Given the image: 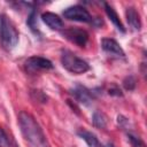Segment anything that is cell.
Returning <instances> with one entry per match:
<instances>
[{
	"mask_svg": "<svg viewBox=\"0 0 147 147\" xmlns=\"http://www.w3.org/2000/svg\"><path fill=\"white\" fill-rule=\"evenodd\" d=\"M18 125L25 142L30 147H48L42 129L31 114L21 111L18 114Z\"/></svg>",
	"mask_w": 147,
	"mask_h": 147,
	"instance_id": "obj_1",
	"label": "cell"
},
{
	"mask_svg": "<svg viewBox=\"0 0 147 147\" xmlns=\"http://www.w3.org/2000/svg\"><path fill=\"white\" fill-rule=\"evenodd\" d=\"M18 42V31L10 20L9 16L6 14L0 15V44L1 46L10 51L13 49Z\"/></svg>",
	"mask_w": 147,
	"mask_h": 147,
	"instance_id": "obj_2",
	"label": "cell"
},
{
	"mask_svg": "<svg viewBox=\"0 0 147 147\" xmlns=\"http://www.w3.org/2000/svg\"><path fill=\"white\" fill-rule=\"evenodd\" d=\"M62 67L68 70L71 74L75 75H82L85 74L86 71L90 70V65L86 61H84L83 59L78 57L75 53H72L71 51L68 49H62L61 51V56H60Z\"/></svg>",
	"mask_w": 147,
	"mask_h": 147,
	"instance_id": "obj_3",
	"label": "cell"
},
{
	"mask_svg": "<svg viewBox=\"0 0 147 147\" xmlns=\"http://www.w3.org/2000/svg\"><path fill=\"white\" fill-rule=\"evenodd\" d=\"M63 16L69 21H77V22H85V23H90L93 20L91 14L87 11V9H85L79 5L71 6L64 9Z\"/></svg>",
	"mask_w": 147,
	"mask_h": 147,
	"instance_id": "obj_4",
	"label": "cell"
},
{
	"mask_svg": "<svg viewBox=\"0 0 147 147\" xmlns=\"http://www.w3.org/2000/svg\"><path fill=\"white\" fill-rule=\"evenodd\" d=\"M61 33L65 39H68L69 41L79 47H84L88 40V33L79 28H68L61 30Z\"/></svg>",
	"mask_w": 147,
	"mask_h": 147,
	"instance_id": "obj_5",
	"label": "cell"
},
{
	"mask_svg": "<svg viewBox=\"0 0 147 147\" xmlns=\"http://www.w3.org/2000/svg\"><path fill=\"white\" fill-rule=\"evenodd\" d=\"M53 68V63L42 56H31L25 61V69L29 72H38L40 70H49Z\"/></svg>",
	"mask_w": 147,
	"mask_h": 147,
	"instance_id": "obj_6",
	"label": "cell"
},
{
	"mask_svg": "<svg viewBox=\"0 0 147 147\" xmlns=\"http://www.w3.org/2000/svg\"><path fill=\"white\" fill-rule=\"evenodd\" d=\"M70 93L75 98V100L77 102H79V103H83V105L87 106V105H90L93 101L92 92L90 90H87L86 87L82 86V85L75 86L72 90H70Z\"/></svg>",
	"mask_w": 147,
	"mask_h": 147,
	"instance_id": "obj_7",
	"label": "cell"
},
{
	"mask_svg": "<svg viewBox=\"0 0 147 147\" xmlns=\"http://www.w3.org/2000/svg\"><path fill=\"white\" fill-rule=\"evenodd\" d=\"M101 48L107 53V54H110V55H114V56H124V51L122 49V47L119 46V44L115 40V39H111V38H103L101 40Z\"/></svg>",
	"mask_w": 147,
	"mask_h": 147,
	"instance_id": "obj_8",
	"label": "cell"
},
{
	"mask_svg": "<svg viewBox=\"0 0 147 147\" xmlns=\"http://www.w3.org/2000/svg\"><path fill=\"white\" fill-rule=\"evenodd\" d=\"M41 18H42V22L52 30H63V21L61 20V17L54 13H51V11H46L41 15Z\"/></svg>",
	"mask_w": 147,
	"mask_h": 147,
	"instance_id": "obj_9",
	"label": "cell"
},
{
	"mask_svg": "<svg viewBox=\"0 0 147 147\" xmlns=\"http://www.w3.org/2000/svg\"><path fill=\"white\" fill-rule=\"evenodd\" d=\"M125 15H126V21H127L129 25L132 28V30L139 31L141 29V22H140V16H139L138 11L136 10V8L127 7Z\"/></svg>",
	"mask_w": 147,
	"mask_h": 147,
	"instance_id": "obj_10",
	"label": "cell"
},
{
	"mask_svg": "<svg viewBox=\"0 0 147 147\" xmlns=\"http://www.w3.org/2000/svg\"><path fill=\"white\" fill-rule=\"evenodd\" d=\"M103 5H105V10H106V13H107L108 17L110 18V21L113 22V24L117 28V30H118V31H121V32L125 33V28H124V25L122 24V22H121V20H119V17H118V15H117V13L114 10V8H113L110 5L106 3V2H105Z\"/></svg>",
	"mask_w": 147,
	"mask_h": 147,
	"instance_id": "obj_11",
	"label": "cell"
},
{
	"mask_svg": "<svg viewBox=\"0 0 147 147\" xmlns=\"http://www.w3.org/2000/svg\"><path fill=\"white\" fill-rule=\"evenodd\" d=\"M77 134L87 144L88 147H100V142L96 138V136L87 130H84V129H80L77 131Z\"/></svg>",
	"mask_w": 147,
	"mask_h": 147,
	"instance_id": "obj_12",
	"label": "cell"
},
{
	"mask_svg": "<svg viewBox=\"0 0 147 147\" xmlns=\"http://www.w3.org/2000/svg\"><path fill=\"white\" fill-rule=\"evenodd\" d=\"M92 122H93V125L95 127H98V129H105L107 126V116L102 111L96 110L92 115Z\"/></svg>",
	"mask_w": 147,
	"mask_h": 147,
	"instance_id": "obj_13",
	"label": "cell"
},
{
	"mask_svg": "<svg viewBox=\"0 0 147 147\" xmlns=\"http://www.w3.org/2000/svg\"><path fill=\"white\" fill-rule=\"evenodd\" d=\"M36 18H37V11L34 9H32V11L30 13L28 20H26V24L29 25V28L34 32L38 33V29H37V24H36Z\"/></svg>",
	"mask_w": 147,
	"mask_h": 147,
	"instance_id": "obj_14",
	"label": "cell"
},
{
	"mask_svg": "<svg viewBox=\"0 0 147 147\" xmlns=\"http://www.w3.org/2000/svg\"><path fill=\"white\" fill-rule=\"evenodd\" d=\"M127 139L132 147H145V142L133 133H127Z\"/></svg>",
	"mask_w": 147,
	"mask_h": 147,
	"instance_id": "obj_15",
	"label": "cell"
},
{
	"mask_svg": "<svg viewBox=\"0 0 147 147\" xmlns=\"http://www.w3.org/2000/svg\"><path fill=\"white\" fill-rule=\"evenodd\" d=\"M123 85L125 87V90L127 91H132L136 87V78L133 76H127L124 80H123Z\"/></svg>",
	"mask_w": 147,
	"mask_h": 147,
	"instance_id": "obj_16",
	"label": "cell"
},
{
	"mask_svg": "<svg viewBox=\"0 0 147 147\" xmlns=\"http://www.w3.org/2000/svg\"><path fill=\"white\" fill-rule=\"evenodd\" d=\"M0 147H10L9 139L1 127H0Z\"/></svg>",
	"mask_w": 147,
	"mask_h": 147,
	"instance_id": "obj_17",
	"label": "cell"
},
{
	"mask_svg": "<svg viewBox=\"0 0 147 147\" xmlns=\"http://www.w3.org/2000/svg\"><path fill=\"white\" fill-rule=\"evenodd\" d=\"M108 93H109L110 95H117V96H122V95H123L122 91H121L118 87H113V88H109Z\"/></svg>",
	"mask_w": 147,
	"mask_h": 147,
	"instance_id": "obj_18",
	"label": "cell"
},
{
	"mask_svg": "<svg viewBox=\"0 0 147 147\" xmlns=\"http://www.w3.org/2000/svg\"><path fill=\"white\" fill-rule=\"evenodd\" d=\"M105 147H114V146H113V144H107Z\"/></svg>",
	"mask_w": 147,
	"mask_h": 147,
	"instance_id": "obj_19",
	"label": "cell"
}]
</instances>
